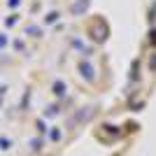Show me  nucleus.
Wrapping results in <instances>:
<instances>
[{
    "instance_id": "12",
    "label": "nucleus",
    "mask_w": 156,
    "mask_h": 156,
    "mask_svg": "<svg viewBox=\"0 0 156 156\" xmlns=\"http://www.w3.org/2000/svg\"><path fill=\"white\" fill-rule=\"evenodd\" d=\"M7 5L9 7H19V0H7Z\"/></svg>"
},
{
    "instance_id": "1",
    "label": "nucleus",
    "mask_w": 156,
    "mask_h": 156,
    "mask_svg": "<svg viewBox=\"0 0 156 156\" xmlns=\"http://www.w3.org/2000/svg\"><path fill=\"white\" fill-rule=\"evenodd\" d=\"M89 33H91L93 42H105V40H107V26H105L103 21H96V23L89 28Z\"/></svg>"
},
{
    "instance_id": "10",
    "label": "nucleus",
    "mask_w": 156,
    "mask_h": 156,
    "mask_svg": "<svg viewBox=\"0 0 156 156\" xmlns=\"http://www.w3.org/2000/svg\"><path fill=\"white\" fill-rule=\"evenodd\" d=\"M5 23H7V26H14V23H16V14H12V16H9Z\"/></svg>"
},
{
    "instance_id": "6",
    "label": "nucleus",
    "mask_w": 156,
    "mask_h": 156,
    "mask_svg": "<svg viewBox=\"0 0 156 156\" xmlns=\"http://www.w3.org/2000/svg\"><path fill=\"white\" fill-rule=\"evenodd\" d=\"M56 114H58V105H49L44 110V117H56Z\"/></svg>"
},
{
    "instance_id": "3",
    "label": "nucleus",
    "mask_w": 156,
    "mask_h": 156,
    "mask_svg": "<svg viewBox=\"0 0 156 156\" xmlns=\"http://www.w3.org/2000/svg\"><path fill=\"white\" fill-rule=\"evenodd\" d=\"M79 75H82L86 82H93V79H96V70H93V65L86 63V61H82V63H79Z\"/></svg>"
},
{
    "instance_id": "8",
    "label": "nucleus",
    "mask_w": 156,
    "mask_h": 156,
    "mask_svg": "<svg viewBox=\"0 0 156 156\" xmlns=\"http://www.w3.org/2000/svg\"><path fill=\"white\" fill-rule=\"evenodd\" d=\"M26 33H28V35H33V37H40V28L37 26H28Z\"/></svg>"
},
{
    "instance_id": "2",
    "label": "nucleus",
    "mask_w": 156,
    "mask_h": 156,
    "mask_svg": "<svg viewBox=\"0 0 156 156\" xmlns=\"http://www.w3.org/2000/svg\"><path fill=\"white\" fill-rule=\"evenodd\" d=\"M93 107H82V110L75 114V117L70 119V126H77V124H86V121H91L93 119Z\"/></svg>"
},
{
    "instance_id": "9",
    "label": "nucleus",
    "mask_w": 156,
    "mask_h": 156,
    "mask_svg": "<svg viewBox=\"0 0 156 156\" xmlns=\"http://www.w3.org/2000/svg\"><path fill=\"white\" fill-rule=\"evenodd\" d=\"M56 19H58V12H51V14H47V23H54V21H56Z\"/></svg>"
},
{
    "instance_id": "11",
    "label": "nucleus",
    "mask_w": 156,
    "mask_h": 156,
    "mask_svg": "<svg viewBox=\"0 0 156 156\" xmlns=\"http://www.w3.org/2000/svg\"><path fill=\"white\" fill-rule=\"evenodd\" d=\"M58 137H61V130L54 128V130H51V140H58Z\"/></svg>"
},
{
    "instance_id": "4",
    "label": "nucleus",
    "mask_w": 156,
    "mask_h": 156,
    "mask_svg": "<svg viewBox=\"0 0 156 156\" xmlns=\"http://www.w3.org/2000/svg\"><path fill=\"white\" fill-rule=\"evenodd\" d=\"M86 7H89V0H79V2H75V5H72V14H82Z\"/></svg>"
},
{
    "instance_id": "7",
    "label": "nucleus",
    "mask_w": 156,
    "mask_h": 156,
    "mask_svg": "<svg viewBox=\"0 0 156 156\" xmlns=\"http://www.w3.org/2000/svg\"><path fill=\"white\" fill-rule=\"evenodd\" d=\"M0 149H12V140L9 137H0Z\"/></svg>"
},
{
    "instance_id": "5",
    "label": "nucleus",
    "mask_w": 156,
    "mask_h": 156,
    "mask_svg": "<svg viewBox=\"0 0 156 156\" xmlns=\"http://www.w3.org/2000/svg\"><path fill=\"white\" fill-rule=\"evenodd\" d=\"M54 93H56V96H65V84L63 82H54Z\"/></svg>"
}]
</instances>
